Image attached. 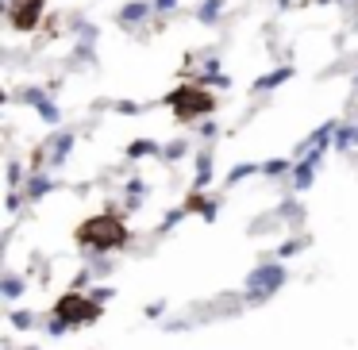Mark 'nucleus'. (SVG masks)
<instances>
[{
	"instance_id": "obj_6",
	"label": "nucleus",
	"mask_w": 358,
	"mask_h": 350,
	"mask_svg": "<svg viewBox=\"0 0 358 350\" xmlns=\"http://www.w3.org/2000/svg\"><path fill=\"white\" fill-rule=\"evenodd\" d=\"M12 323H16V327H31L35 320H31V316H23V312H16V316H12Z\"/></svg>"
},
{
	"instance_id": "obj_2",
	"label": "nucleus",
	"mask_w": 358,
	"mask_h": 350,
	"mask_svg": "<svg viewBox=\"0 0 358 350\" xmlns=\"http://www.w3.org/2000/svg\"><path fill=\"white\" fill-rule=\"evenodd\" d=\"M54 316H58L66 327L69 323H93V320H100V304L81 296V292H66V296L54 304Z\"/></svg>"
},
{
	"instance_id": "obj_4",
	"label": "nucleus",
	"mask_w": 358,
	"mask_h": 350,
	"mask_svg": "<svg viewBox=\"0 0 358 350\" xmlns=\"http://www.w3.org/2000/svg\"><path fill=\"white\" fill-rule=\"evenodd\" d=\"M43 20V0H12L8 4V23L16 31H35V23Z\"/></svg>"
},
{
	"instance_id": "obj_7",
	"label": "nucleus",
	"mask_w": 358,
	"mask_h": 350,
	"mask_svg": "<svg viewBox=\"0 0 358 350\" xmlns=\"http://www.w3.org/2000/svg\"><path fill=\"white\" fill-rule=\"evenodd\" d=\"M20 289H23V285L16 281V277H8V285H4V292H8V296H16V292H20Z\"/></svg>"
},
{
	"instance_id": "obj_3",
	"label": "nucleus",
	"mask_w": 358,
	"mask_h": 350,
	"mask_svg": "<svg viewBox=\"0 0 358 350\" xmlns=\"http://www.w3.org/2000/svg\"><path fill=\"white\" fill-rule=\"evenodd\" d=\"M170 104H174L177 119H193V116H204V112H212L216 100L204 93V89H177L174 97H170Z\"/></svg>"
},
{
	"instance_id": "obj_1",
	"label": "nucleus",
	"mask_w": 358,
	"mask_h": 350,
	"mask_svg": "<svg viewBox=\"0 0 358 350\" xmlns=\"http://www.w3.org/2000/svg\"><path fill=\"white\" fill-rule=\"evenodd\" d=\"M78 243L93 246L97 254H108V250H116V246L127 243V227L116 215H93V220H85L78 227Z\"/></svg>"
},
{
	"instance_id": "obj_5",
	"label": "nucleus",
	"mask_w": 358,
	"mask_h": 350,
	"mask_svg": "<svg viewBox=\"0 0 358 350\" xmlns=\"http://www.w3.org/2000/svg\"><path fill=\"white\" fill-rule=\"evenodd\" d=\"M281 281H285L281 266H262V270H254L251 277H247V289H251V296H266V292H273Z\"/></svg>"
},
{
	"instance_id": "obj_8",
	"label": "nucleus",
	"mask_w": 358,
	"mask_h": 350,
	"mask_svg": "<svg viewBox=\"0 0 358 350\" xmlns=\"http://www.w3.org/2000/svg\"><path fill=\"white\" fill-rule=\"evenodd\" d=\"M155 8L158 12H170V8H174V0H155Z\"/></svg>"
}]
</instances>
